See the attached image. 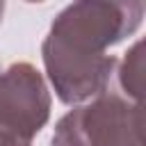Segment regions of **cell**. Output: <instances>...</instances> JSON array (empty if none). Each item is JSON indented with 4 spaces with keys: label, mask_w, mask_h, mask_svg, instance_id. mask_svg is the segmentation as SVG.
<instances>
[{
    "label": "cell",
    "mask_w": 146,
    "mask_h": 146,
    "mask_svg": "<svg viewBox=\"0 0 146 146\" xmlns=\"http://www.w3.org/2000/svg\"><path fill=\"white\" fill-rule=\"evenodd\" d=\"M50 112L41 73L25 62L0 71V146H30Z\"/></svg>",
    "instance_id": "obj_3"
},
{
    "label": "cell",
    "mask_w": 146,
    "mask_h": 146,
    "mask_svg": "<svg viewBox=\"0 0 146 146\" xmlns=\"http://www.w3.org/2000/svg\"><path fill=\"white\" fill-rule=\"evenodd\" d=\"M144 16V2L82 0L57 14L43 41V64L57 96L80 103L110 84L116 57L105 50L132 34Z\"/></svg>",
    "instance_id": "obj_1"
},
{
    "label": "cell",
    "mask_w": 146,
    "mask_h": 146,
    "mask_svg": "<svg viewBox=\"0 0 146 146\" xmlns=\"http://www.w3.org/2000/svg\"><path fill=\"white\" fill-rule=\"evenodd\" d=\"M141 130V103L103 91L57 123L52 146H144Z\"/></svg>",
    "instance_id": "obj_2"
},
{
    "label": "cell",
    "mask_w": 146,
    "mask_h": 146,
    "mask_svg": "<svg viewBox=\"0 0 146 146\" xmlns=\"http://www.w3.org/2000/svg\"><path fill=\"white\" fill-rule=\"evenodd\" d=\"M2 11H5V2H0V18H2Z\"/></svg>",
    "instance_id": "obj_5"
},
{
    "label": "cell",
    "mask_w": 146,
    "mask_h": 146,
    "mask_svg": "<svg viewBox=\"0 0 146 146\" xmlns=\"http://www.w3.org/2000/svg\"><path fill=\"white\" fill-rule=\"evenodd\" d=\"M141 41H137L123 57L121 68H119V82L123 89V96L132 103H141Z\"/></svg>",
    "instance_id": "obj_4"
}]
</instances>
